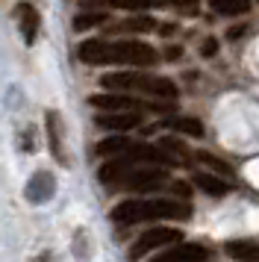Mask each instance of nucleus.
Instances as JSON below:
<instances>
[{"mask_svg":"<svg viewBox=\"0 0 259 262\" xmlns=\"http://www.w3.org/2000/svg\"><path fill=\"white\" fill-rule=\"evenodd\" d=\"M80 59L85 65H133V68H147L159 62V53L136 38H121V41H106V38H89L80 45Z\"/></svg>","mask_w":259,"mask_h":262,"instance_id":"f257e3e1","label":"nucleus"},{"mask_svg":"<svg viewBox=\"0 0 259 262\" xmlns=\"http://www.w3.org/2000/svg\"><path fill=\"white\" fill-rule=\"evenodd\" d=\"M191 215V206L183 201H171V198H130V201L118 203L112 209V221L121 227L139 224V221H165L174 218L183 221Z\"/></svg>","mask_w":259,"mask_h":262,"instance_id":"f03ea898","label":"nucleus"},{"mask_svg":"<svg viewBox=\"0 0 259 262\" xmlns=\"http://www.w3.org/2000/svg\"><path fill=\"white\" fill-rule=\"evenodd\" d=\"M100 83L109 92H141V95L162 97V100H177V85L168 77H156V74L118 71V74H106Z\"/></svg>","mask_w":259,"mask_h":262,"instance_id":"7ed1b4c3","label":"nucleus"},{"mask_svg":"<svg viewBox=\"0 0 259 262\" xmlns=\"http://www.w3.org/2000/svg\"><path fill=\"white\" fill-rule=\"evenodd\" d=\"M177 242H183V230H177V227H150L147 233H141L139 236L136 248L130 250V256L139 259V256L150 253V250L165 248V245H177Z\"/></svg>","mask_w":259,"mask_h":262,"instance_id":"20e7f679","label":"nucleus"},{"mask_svg":"<svg viewBox=\"0 0 259 262\" xmlns=\"http://www.w3.org/2000/svg\"><path fill=\"white\" fill-rule=\"evenodd\" d=\"M121 183L133 191H150V189H159L165 183V171L159 168H141V171H127Z\"/></svg>","mask_w":259,"mask_h":262,"instance_id":"39448f33","label":"nucleus"},{"mask_svg":"<svg viewBox=\"0 0 259 262\" xmlns=\"http://www.w3.org/2000/svg\"><path fill=\"white\" fill-rule=\"evenodd\" d=\"M15 18H18V27H21L24 45H35L38 38V27H41V15L33 3H18L15 6Z\"/></svg>","mask_w":259,"mask_h":262,"instance_id":"423d86ee","label":"nucleus"},{"mask_svg":"<svg viewBox=\"0 0 259 262\" xmlns=\"http://www.w3.org/2000/svg\"><path fill=\"white\" fill-rule=\"evenodd\" d=\"M45 127H47V144H50V154L59 165H68V156L62 147V121H59L56 109H47L45 112Z\"/></svg>","mask_w":259,"mask_h":262,"instance_id":"0eeeda50","label":"nucleus"},{"mask_svg":"<svg viewBox=\"0 0 259 262\" xmlns=\"http://www.w3.org/2000/svg\"><path fill=\"white\" fill-rule=\"evenodd\" d=\"M141 124V115L136 109H115V112H103L97 118V127L103 130H115V133H124V130H133Z\"/></svg>","mask_w":259,"mask_h":262,"instance_id":"6e6552de","label":"nucleus"},{"mask_svg":"<svg viewBox=\"0 0 259 262\" xmlns=\"http://www.w3.org/2000/svg\"><path fill=\"white\" fill-rule=\"evenodd\" d=\"M56 194V180L53 174H47V171H35L30 183H27V201L30 203H45L50 201Z\"/></svg>","mask_w":259,"mask_h":262,"instance_id":"1a4fd4ad","label":"nucleus"},{"mask_svg":"<svg viewBox=\"0 0 259 262\" xmlns=\"http://www.w3.org/2000/svg\"><path fill=\"white\" fill-rule=\"evenodd\" d=\"M94 109H103V112H115V109H136L139 103L127 95V92H109V95H94L89 100Z\"/></svg>","mask_w":259,"mask_h":262,"instance_id":"9d476101","label":"nucleus"},{"mask_svg":"<svg viewBox=\"0 0 259 262\" xmlns=\"http://www.w3.org/2000/svg\"><path fill=\"white\" fill-rule=\"evenodd\" d=\"M159 259H162V262H174V259H209V250L200 248V245H180V242H177L174 248L165 250Z\"/></svg>","mask_w":259,"mask_h":262,"instance_id":"9b49d317","label":"nucleus"},{"mask_svg":"<svg viewBox=\"0 0 259 262\" xmlns=\"http://www.w3.org/2000/svg\"><path fill=\"white\" fill-rule=\"evenodd\" d=\"M195 186H198L200 191L212 194V198H221V194L230 191V183H224V180L215 177V174H195Z\"/></svg>","mask_w":259,"mask_h":262,"instance_id":"f8f14e48","label":"nucleus"},{"mask_svg":"<svg viewBox=\"0 0 259 262\" xmlns=\"http://www.w3.org/2000/svg\"><path fill=\"white\" fill-rule=\"evenodd\" d=\"M156 21H153L150 15H136V18H127V21H121L115 27V33H150Z\"/></svg>","mask_w":259,"mask_h":262,"instance_id":"ddd939ff","label":"nucleus"},{"mask_svg":"<svg viewBox=\"0 0 259 262\" xmlns=\"http://www.w3.org/2000/svg\"><path fill=\"white\" fill-rule=\"evenodd\" d=\"M80 6H115V9H147L150 0H80Z\"/></svg>","mask_w":259,"mask_h":262,"instance_id":"4468645a","label":"nucleus"},{"mask_svg":"<svg viewBox=\"0 0 259 262\" xmlns=\"http://www.w3.org/2000/svg\"><path fill=\"white\" fill-rule=\"evenodd\" d=\"M165 127H171V130H177V133H186V136H195V139L203 136V124H200L198 118H171Z\"/></svg>","mask_w":259,"mask_h":262,"instance_id":"2eb2a0df","label":"nucleus"},{"mask_svg":"<svg viewBox=\"0 0 259 262\" xmlns=\"http://www.w3.org/2000/svg\"><path fill=\"white\" fill-rule=\"evenodd\" d=\"M212 9L218 15H245L250 9V0H212Z\"/></svg>","mask_w":259,"mask_h":262,"instance_id":"dca6fc26","label":"nucleus"},{"mask_svg":"<svg viewBox=\"0 0 259 262\" xmlns=\"http://www.w3.org/2000/svg\"><path fill=\"white\" fill-rule=\"evenodd\" d=\"M227 253L235 259H259V245H247V242H230Z\"/></svg>","mask_w":259,"mask_h":262,"instance_id":"f3484780","label":"nucleus"},{"mask_svg":"<svg viewBox=\"0 0 259 262\" xmlns=\"http://www.w3.org/2000/svg\"><path fill=\"white\" fill-rule=\"evenodd\" d=\"M106 24V15L103 12H80L74 18V30L82 33V30H92V27H100Z\"/></svg>","mask_w":259,"mask_h":262,"instance_id":"a211bd4d","label":"nucleus"},{"mask_svg":"<svg viewBox=\"0 0 259 262\" xmlns=\"http://www.w3.org/2000/svg\"><path fill=\"white\" fill-rule=\"evenodd\" d=\"M127 139L124 136H115V139H103V142L97 144V154L100 156H118V154H124L127 150Z\"/></svg>","mask_w":259,"mask_h":262,"instance_id":"6ab92c4d","label":"nucleus"},{"mask_svg":"<svg viewBox=\"0 0 259 262\" xmlns=\"http://www.w3.org/2000/svg\"><path fill=\"white\" fill-rule=\"evenodd\" d=\"M198 159L203 162V165H209L212 171H218V174H224V177H233V165H227V162H221L218 156L203 154V150H200V154H198Z\"/></svg>","mask_w":259,"mask_h":262,"instance_id":"aec40b11","label":"nucleus"},{"mask_svg":"<svg viewBox=\"0 0 259 262\" xmlns=\"http://www.w3.org/2000/svg\"><path fill=\"white\" fill-rule=\"evenodd\" d=\"M162 147H165V150H171V154H177L180 159L186 156V147H183V144L177 142V139H162Z\"/></svg>","mask_w":259,"mask_h":262,"instance_id":"412c9836","label":"nucleus"},{"mask_svg":"<svg viewBox=\"0 0 259 262\" xmlns=\"http://www.w3.org/2000/svg\"><path fill=\"white\" fill-rule=\"evenodd\" d=\"M215 50H218V41H215V38H206V41L200 45V53H203L206 59H209V56H215Z\"/></svg>","mask_w":259,"mask_h":262,"instance_id":"4be33fe9","label":"nucleus"},{"mask_svg":"<svg viewBox=\"0 0 259 262\" xmlns=\"http://www.w3.org/2000/svg\"><path fill=\"white\" fill-rule=\"evenodd\" d=\"M180 53H183L180 48H168V50H165V59H171V62H174V59H180Z\"/></svg>","mask_w":259,"mask_h":262,"instance_id":"5701e85b","label":"nucleus"},{"mask_svg":"<svg viewBox=\"0 0 259 262\" xmlns=\"http://www.w3.org/2000/svg\"><path fill=\"white\" fill-rule=\"evenodd\" d=\"M242 33H245L242 27H233V30H230V38H239V36H242Z\"/></svg>","mask_w":259,"mask_h":262,"instance_id":"b1692460","label":"nucleus"},{"mask_svg":"<svg viewBox=\"0 0 259 262\" xmlns=\"http://www.w3.org/2000/svg\"><path fill=\"white\" fill-rule=\"evenodd\" d=\"M177 3H195V0H177Z\"/></svg>","mask_w":259,"mask_h":262,"instance_id":"393cba45","label":"nucleus"}]
</instances>
